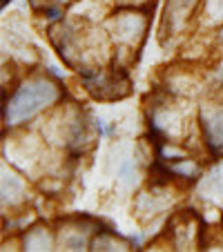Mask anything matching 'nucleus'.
<instances>
[{"instance_id":"4468645a","label":"nucleus","mask_w":223,"mask_h":252,"mask_svg":"<svg viewBox=\"0 0 223 252\" xmlns=\"http://www.w3.org/2000/svg\"><path fill=\"white\" fill-rule=\"evenodd\" d=\"M116 7H141V9H145L152 0H114Z\"/></svg>"},{"instance_id":"1a4fd4ad","label":"nucleus","mask_w":223,"mask_h":252,"mask_svg":"<svg viewBox=\"0 0 223 252\" xmlns=\"http://www.w3.org/2000/svg\"><path fill=\"white\" fill-rule=\"evenodd\" d=\"M199 223H194L190 214H185L181 219H176L172 223V230H170V243L174 250H192V248L199 243Z\"/></svg>"},{"instance_id":"423d86ee","label":"nucleus","mask_w":223,"mask_h":252,"mask_svg":"<svg viewBox=\"0 0 223 252\" xmlns=\"http://www.w3.org/2000/svg\"><path fill=\"white\" fill-rule=\"evenodd\" d=\"M201 0H167L161 20V38L181 36L196 20V9Z\"/></svg>"},{"instance_id":"9b49d317","label":"nucleus","mask_w":223,"mask_h":252,"mask_svg":"<svg viewBox=\"0 0 223 252\" xmlns=\"http://www.w3.org/2000/svg\"><path fill=\"white\" fill-rule=\"evenodd\" d=\"M23 250H54L56 246V232L52 228H47L45 223H36L32 228H27L23 232Z\"/></svg>"},{"instance_id":"f3484780","label":"nucleus","mask_w":223,"mask_h":252,"mask_svg":"<svg viewBox=\"0 0 223 252\" xmlns=\"http://www.w3.org/2000/svg\"><path fill=\"white\" fill-rule=\"evenodd\" d=\"M5 2H7V0H5Z\"/></svg>"},{"instance_id":"f03ea898","label":"nucleus","mask_w":223,"mask_h":252,"mask_svg":"<svg viewBox=\"0 0 223 252\" xmlns=\"http://www.w3.org/2000/svg\"><path fill=\"white\" fill-rule=\"evenodd\" d=\"M170 94L163 92V96L152 100V105H147V123L152 129V136L157 143L170 141L181 143L190 134V121H188V112L185 107L174 103Z\"/></svg>"},{"instance_id":"dca6fc26","label":"nucleus","mask_w":223,"mask_h":252,"mask_svg":"<svg viewBox=\"0 0 223 252\" xmlns=\"http://www.w3.org/2000/svg\"><path fill=\"white\" fill-rule=\"evenodd\" d=\"M214 40H217V47L223 52V27L217 29V36H214Z\"/></svg>"},{"instance_id":"7ed1b4c3","label":"nucleus","mask_w":223,"mask_h":252,"mask_svg":"<svg viewBox=\"0 0 223 252\" xmlns=\"http://www.w3.org/2000/svg\"><path fill=\"white\" fill-rule=\"evenodd\" d=\"M147 29H150V14L141 7H119L109 18V33L116 49L125 52L138 49L145 40Z\"/></svg>"},{"instance_id":"ddd939ff","label":"nucleus","mask_w":223,"mask_h":252,"mask_svg":"<svg viewBox=\"0 0 223 252\" xmlns=\"http://www.w3.org/2000/svg\"><path fill=\"white\" fill-rule=\"evenodd\" d=\"M132 243L127 239L119 237L116 232L112 230H98V232L92 237L90 243V250H129Z\"/></svg>"},{"instance_id":"20e7f679","label":"nucleus","mask_w":223,"mask_h":252,"mask_svg":"<svg viewBox=\"0 0 223 252\" xmlns=\"http://www.w3.org/2000/svg\"><path fill=\"white\" fill-rule=\"evenodd\" d=\"M199 127L205 152L212 158H223V98L205 100L201 105Z\"/></svg>"},{"instance_id":"6e6552de","label":"nucleus","mask_w":223,"mask_h":252,"mask_svg":"<svg viewBox=\"0 0 223 252\" xmlns=\"http://www.w3.org/2000/svg\"><path fill=\"white\" fill-rule=\"evenodd\" d=\"M199 90L201 83L190 69H172L163 81V92L172 98H192Z\"/></svg>"},{"instance_id":"39448f33","label":"nucleus","mask_w":223,"mask_h":252,"mask_svg":"<svg viewBox=\"0 0 223 252\" xmlns=\"http://www.w3.org/2000/svg\"><path fill=\"white\" fill-rule=\"evenodd\" d=\"M172 183V181H170ZM170 183H152L147 190H141L134 199V214L136 219L147 223L167 212L172 205V190Z\"/></svg>"},{"instance_id":"9d476101","label":"nucleus","mask_w":223,"mask_h":252,"mask_svg":"<svg viewBox=\"0 0 223 252\" xmlns=\"http://www.w3.org/2000/svg\"><path fill=\"white\" fill-rule=\"evenodd\" d=\"M27 199V183L20 174L14 170H2V205L9 208H18Z\"/></svg>"},{"instance_id":"0eeeda50","label":"nucleus","mask_w":223,"mask_h":252,"mask_svg":"<svg viewBox=\"0 0 223 252\" xmlns=\"http://www.w3.org/2000/svg\"><path fill=\"white\" fill-rule=\"evenodd\" d=\"M96 223L92 219H71L58 225L56 246L63 250H87L92 243V234H96Z\"/></svg>"},{"instance_id":"2eb2a0df","label":"nucleus","mask_w":223,"mask_h":252,"mask_svg":"<svg viewBox=\"0 0 223 252\" xmlns=\"http://www.w3.org/2000/svg\"><path fill=\"white\" fill-rule=\"evenodd\" d=\"M214 76H217L219 85H223V61L217 63V67H214Z\"/></svg>"},{"instance_id":"f8f14e48","label":"nucleus","mask_w":223,"mask_h":252,"mask_svg":"<svg viewBox=\"0 0 223 252\" xmlns=\"http://www.w3.org/2000/svg\"><path fill=\"white\" fill-rule=\"evenodd\" d=\"M194 23L205 29L223 27V0H201Z\"/></svg>"},{"instance_id":"f257e3e1","label":"nucleus","mask_w":223,"mask_h":252,"mask_svg":"<svg viewBox=\"0 0 223 252\" xmlns=\"http://www.w3.org/2000/svg\"><path fill=\"white\" fill-rule=\"evenodd\" d=\"M63 96L65 90L58 81H54L47 74H33L16 87L9 98H5V123L9 127L25 125L40 112L58 105Z\"/></svg>"}]
</instances>
